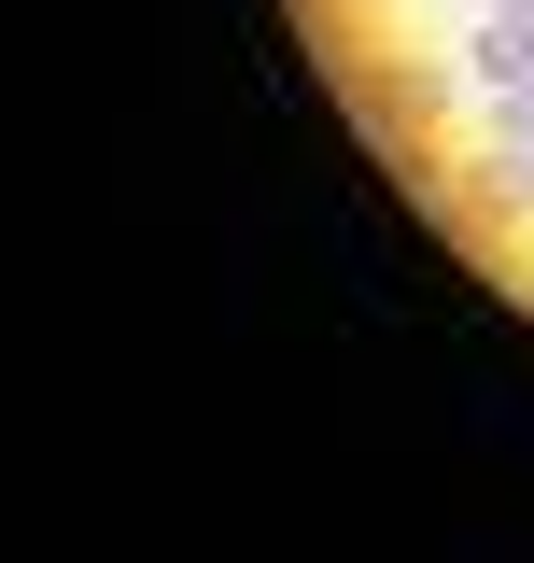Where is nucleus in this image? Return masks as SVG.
Here are the masks:
<instances>
[{
	"label": "nucleus",
	"mask_w": 534,
	"mask_h": 563,
	"mask_svg": "<svg viewBox=\"0 0 534 563\" xmlns=\"http://www.w3.org/2000/svg\"><path fill=\"white\" fill-rule=\"evenodd\" d=\"M478 85H534V29L492 14V29H478Z\"/></svg>",
	"instance_id": "f257e3e1"
},
{
	"label": "nucleus",
	"mask_w": 534,
	"mask_h": 563,
	"mask_svg": "<svg viewBox=\"0 0 534 563\" xmlns=\"http://www.w3.org/2000/svg\"><path fill=\"white\" fill-rule=\"evenodd\" d=\"M492 14H507V29H534V0H492Z\"/></svg>",
	"instance_id": "7ed1b4c3"
},
{
	"label": "nucleus",
	"mask_w": 534,
	"mask_h": 563,
	"mask_svg": "<svg viewBox=\"0 0 534 563\" xmlns=\"http://www.w3.org/2000/svg\"><path fill=\"white\" fill-rule=\"evenodd\" d=\"M492 141H507V155H534V85H492Z\"/></svg>",
	"instance_id": "f03ea898"
}]
</instances>
